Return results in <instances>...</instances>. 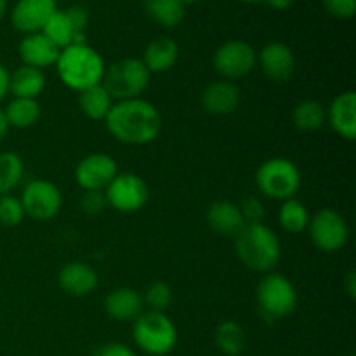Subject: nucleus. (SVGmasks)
<instances>
[{
  "mask_svg": "<svg viewBox=\"0 0 356 356\" xmlns=\"http://www.w3.org/2000/svg\"><path fill=\"white\" fill-rule=\"evenodd\" d=\"M24 214L37 221H49L61 211L63 197L59 188L47 179H35L24 186L21 195Z\"/></svg>",
  "mask_w": 356,
  "mask_h": 356,
  "instance_id": "9b49d317",
  "label": "nucleus"
},
{
  "mask_svg": "<svg viewBox=\"0 0 356 356\" xmlns=\"http://www.w3.org/2000/svg\"><path fill=\"white\" fill-rule=\"evenodd\" d=\"M23 160L17 153H0V197L9 195L23 179Z\"/></svg>",
  "mask_w": 356,
  "mask_h": 356,
  "instance_id": "c756f323",
  "label": "nucleus"
},
{
  "mask_svg": "<svg viewBox=\"0 0 356 356\" xmlns=\"http://www.w3.org/2000/svg\"><path fill=\"white\" fill-rule=\"evenodd\" d=\"M152 73L141 59L125 58L113 63L104 72L103 87L110 92L111 99L125 101L139 97L149 83Z\"/></svg>",
  "mask_w": 356,
  "mask_h": 356,
  "instance_id": "423d86ee",
  "label": "nucleus"
},
{
  "mask_svg": "<svg viewBox=\"0 0 356 356\" xmlns=\"http://www.w3.org/2000/svg\"><path fill=\"white\" fill-rule=\"evenodd\" d=\"M104 122L110 134L124 145H148L162 131L160 111L141 97L115 103Z\"/></svg>",
  "mask_w": 356,
  "mask_h": 356,
  "instance_id": "f257e3e1",
  "label": "nucleus"
},
{
  "mask_svg": "<svg viewBox=\"0 0 356 356\" xmlns=\"http://www.w3.org/2000/svg\"><path fill=\"white\" fill-rule=\"evenodd\" d=\"M179 58V45L169 37H159L149 42L145 49L141 61L149 73L169 72Z\"/></svg>",
  "mask_w": 356,
  "mask_h": 356,
  "instance_id": "4be33fe9",
  "label": "nucleus"
},
{
  "mask_svg": "<svg viewBox=\"0 0 356 356\" xmlns=\"http://www.w3.org/2000/svg\"><path fill=\"white\" fill-rule=\"evenodd\" d=\"M309 218L312 216L302 202L296 200V198H287L282 202L280 211H278V221L287 233L298 235V233L305 232L308 228Z\"/></svg>",
  "mask_w": 356,
  "mask_h": 356,
  "instance_id": "cd10ccee",
  "label": "nucleus"
},
{
  "mask_svg": "<svg viewBox=\"0 0 356 356\" xmlns=\"http://www.w3.org/2000/svg\"><path fill=\"white\" fill-rule=\"evenodd\" d=\"M212 63L216 72L225 79H242L254 70L257 54L245 40H229L214 52Z\"/></svg>",
  "mask_w": 356,
  "mask_h": 356,
  "instance_id": "f8f14e48",
  "label": "nucleus"
},
{
  "mask_svg": "<svg viewBox=\"0 0 356 356\" xmlns=\"http://www.w3.org/2000/svg\"><path fill=\"white\" fill-rule=\"evenodd\" d=\"M256 184L264 197L284 202L294 198L301 188V172L292 160L277 156L261 163L256 172Z\"/></svg>",
  "mask_w": 356,
  "mask_h": 356,
  "instance_id": "39448f33",
  "label": "nucleus"
},
{
  "mask_svg": "<svg viewBox=\"0 0 356 356\" xmlns=\"http://www.w3.org/2000/svg\"><path fill=\"white\" fill-rule=\"evenodd\" d=\"M146 13L160 26L174 28L184 19L186 6L179 0H146Z\"/></svg>",
  "mask_w": 356,
  "mask_h": 356,
  "instance_id": "a878e982",
  "label": "nucleus"
},
{
  "mask_svg": "<svg viewBox=\"0 0 356 356\" xmlns=\"http://www.w3.org/2000/svg\"><path fill=\"white\" fill-rule=\"evenodd\" d=\"M238 207L240 212H242V218L243 221H245V225H259V222L264 221L266 211H264L263 202L257 197L243 198V202Z\"/></svg>",
  "mask_w": 356,
  "mask_h": 356,
  "instance_id": "473e14b6",
  "label": "nucleus"
},
{
  "mask_svg": "<svg viewBox=\"0 0 356 356\" xmlns=\"http://www.w3.org/2000/svg\"><path fill=\"white\" fill-rule=\"evenodd\" d=\"M323 7L339 19H350L356 13V0H323Z\"/></svg>",
  "mask_w": 356,
  "mask_h": 356,
  "instance_id": "f704fd0d",
  "label": "nucleus"
},
{
  "mask_svg": "<svg viewBox=\"0 0 356 356\" xmlns=\"http://www.w3.org/2000/svg\"><path fill=\"white\" fill-rule=\"evenodd\" d=\"M94 356H136V353L124 343H108L101 346Z\"/></svg>",
  "mask_w": 356,
  "mask_h": 356,
  "instance_id": "c9c22d12",
  "label": "nucleus"
},
{
  "mask_svg": "<svg viewBox=\"0 0 356 356\" xmlns=\"http://www.w3.org/2000/svg\"><path fill=\"white\" fill-rule=\"evenodd\" d=\"M9 127L28 129L37 124L40 118V104L37 99H23V97H14L7 108L3 110Z\"/></svg>",
  "mask_w": 356,
  "mask_h": 356,
  "instance_id": "393cba45",
  "label": "nucleus"
},
{
  "mask_svg": "<svg viewBox=\"0 0 356 356\" xmlns=\"http://www.w3.org/2000/svg\"><path fill=\"white\" fill-rule=\"evenodd\" d=\"M266 3L277 10H285L292 6V0H266Z\"/></svg>",
  "mask_w": 356,
  "mask_h": 356,
  "instance_id": "4c0bfd02",
  "label": "nucleus"
},
{
  "mask_svg": "<svg viewBox=\"0 0 356 356\" xmlns=\"http://www.w3.org/2000/svg\"><path fill=\"white\" fill-rule=\"evenodd\" d=\"M207 222L218 235L236 236L240 229L245 226L240 207L233 202L219 200L209 207Z\"/></svg>",
  "mask_w": 356,
  "mask_h": 356,
  "instance_id": "412c9836",
  "label": "nucleus"
},
{
  "mask_svg": "<svg viewBox=\"0 0 356 356\" xmlns=\"http://www.w3.org/2000/svg\"><path fill=\"white\" fill-rule=\"evenodd\" d=\"M7 13V0H0V19L6 16Z\"/></svg>",
  "mask_w": 356,
  "mask_h": 356,
  "instance_id": "a19ab883",
  "label": "nucleus"
},
{
  "mask_svg": "<svg viewBox=\"0 0 356 356\" xmlns=\"http://www.w3.org/2000/svg\"><path fill=\"white\" fill-rule=\"evenodd\" d=\"M263 73L277 83H285L292 79L296 70V58L291 47L284 42H270L259 54Z\"/></svg>",
  "mask_w": 356,
  "mask_h": 356,
  "instance_id": "2eb2a0df",
  "label": "nucleus"
},
{
  "mask_svg": "<svg viewBox=\"0 0 356 356\" xmlns=\"http://www.w3.org/2000/svg\"><path fill=\"white\" fill-rule=\"evenodd\" d=\"M17 52H19V58L23 61V65L42 70L58 63L61 49L51 38L45 37L42 31H38V33L26 35L19 42Z\"/></svg>",
  "mask_w": 356,
  "mask_h": 356,
  "instance_id": "f3484780",
  "label": "nucleus"
},
{
  "mask_svg": "<svg viewBox=\"0 0 356 356\" xmlns=\"http://www.w3.org/2000/svg\"><path fill=\"white\" fill-rule=\"evenodd\" d=\"M132 337L136 346L146 355L163 356L176 348L177 329L162 312H145L134 320Z\"/></svg>",
  "mask_w": 356,
  "mask_h": 356,
  "instance_id": "20e7f679",
  "label": "nucleus"
},
{
  "mask_svg": "<svg viewBox=\"0 0 356 356\" xmlns=\"http://www.w3.org/2000/svg\"><path fill=\"white\" fill-rule=\"evenodd\" d=\"M7 131H9V124H7V118H6V113H3V110H0V141L6 138Z\"/></svg>",
  "mask_w": 356,
  "mask_h": 356,
  "instance_id": "ea45409f",
  "label": "nucleus"
},
{
  "mask_svg": "<svg viewBox=\"0 0 356 356\" xmlns=\"http://www.w3.org/2000/svg\"><path fill=\"white\" fill-rule=\"evenodd\" d=\"M259 313L270 322L291 315L298 306V292L289 278L280 273H270L257 285Z\"/></svg>",
  "mask_w": 356,
  "mask_h": 356,
  "instance_id": "0eeeda50",
  "label": "nucleus"
},
{
  "mask_svg": "<svg viewBox=\"0 0 356 356\" xmlns=\"http://www.w3.org/2000/svg\"><path fill=\"white\" fill-rule=\"evenodd\" d=\"M58 284L65 294L83 298V296H89L90 292L96 291L99 277L90 264L73 261V263L61 268L58 275Z\"/></svg>",
  "mask_w": 356,
  "mask_h": 356,
  "instance_id": "dca6fc26",
  "label": "nucleus"
},
{
  "mask_svg": "<svg viewBox=\"0 0 356 356\" xmlns=\"http://www.w3.org/2000/svg\"><path fill=\"white\" fill-rule=\"evenodd\" d=\"M235 249L240 263L252 271L273 270L282 256L277 233L264 222L243 226L235 236Z\"/></svg>",
  "mask_w": 356,
  "mask_h": 356,
  "instance_id": "7ed1b4c3",
  "label": "nucleus"
},
{
  "mask_svg": "<svg viewBox=\"0 0 356 356\" xmlns=\"http://www.w3.org/2000/svg\"><path fill=\"white\" fill-rule=\"evenodd\" d=\"M106 205L108 202L104 191H83L82 198H80V207L87 214H99Z\"/></svg>",
  "mask_w": 356,
  "mask_h": 356,
  "instance_id": "72a5a7b5",
  "label": "nucleus"
},
{
  "mask_svg": "<svg viewBox=\"0 0 356 356\" xmlns=\"http://www.w3.org/2000/svg\"><path fill=\"white\" fill-rule=\"evenodd\" d=\"M117 174V162L110 155L92 153L79 162L75 179L83 191H104Z\"/></svg>",
  "mask_w": 356,
  "mask_h": 356,
  "instance_id": "ddd939ff",
  "label": "nucleus"
},
{
  "mask_svg": "<svg viewBox=\"0 0 356 356\" xmlns=\"http://www.w3.org/2000/svg\"><path fill=\"white\" fill-rule=\"evenodd\" d=\"M242 2H247V3H259V2H266V0H242Z\"/></svg>",
  "mask_w": 356,
  "mask_h": 356,
  "instance_id": "79ce46f5",
  "label": "nucleus"
},
{
  "mask_svg": "<svg viewBox=\"0 0 356 356\" xmlns=\"http://www.w3.org/2000/svg\"><path fill=\"white\" fill-rule=\"evenodd\" d=\"M346 289H348V292H350L351 299H355V296H356V275H355V271H350V275L346 277Z\"/></svg>",
  "mask_w": 356,
  "mask_h": 356,
  "instance_id": "58836bf2",
  "label": "nucleus"
},
{
  "mask_svg": "<svg viewBox=\"0 0 356 356\" xmlns=\"http://www.w3.org/2000/svg\"><path fill=\"white\" fill-rule=\"evenodd\" d=\"M292 120L299 131L313 132L323 127L327 120V110L320 101L305 99L292 111Z\"/></svg>",
  "mask_w": 356,
  "mask_h": 356,
  "instance_id": "bb28decb",
  "label": "nucleus"
},
{
  "mask_svg": "<svg viewBox=\"0 0 356 356\" xmlns=\"http://www.w3.org/2000/svg\"><path fill=\"white\" fill-rule=\"evenodd\" d=\"M329 124L336 134L353 141L356 138V94L353 90L339 94L329 108Z\"/></svg>",
  "mask_w": 356,
  "mask_h": 356,
  "instance_id": "a211bd4d",
  "label": "nucleus"
},
{
  "mask_svg": "<svg viewBox=\"0 0 356 356\" xmlns=\"http://www.w3.org/2000/svg\"><path fill=\"white\" fill-rule=\"evenodd\" d=\"M79 106L86 117L92 120H104L113 103H111L110 92L104 89L103 83H99V86L89 87L79 92Z\"/></svg>",
  "mask_w": 356,
  "mask_h": 356,
  "instance_id": "b1692460",
  "label": "nucleus"
},
{
  "mask_svg": "<svg viewBox=\"0 0 356 356\" xmlns=\"http://www.w3.org/2000/svg\"><path fill=\"white\" fill-rule=\"evenodd\" d=\"M181 3H184V6H188V3H195V2H198V0H179Z\"/></svg>",
  "mask_w": 356,
  "mask_h": 356,
  "instance_id": "37998d69",
  "label": "nucleus"
},
{
  "mask_svg": "<svg viewBox=\"0 0 356 356\" xmlns=\"http://www.w3.org/2000/svg\"><path fill=\"white\" fill-rule=\"evenodd\" d=\"M240 103V90L229 80H219L205 87L202 94V104L211 115H229L236 110Z\"/></svg>",
  "mask_w": 356,
  "mask_h": 356,
  "instance_id": "6ab92c4d",
  "label": "nucleus"
},
{
  "mask_svg": "<svg viewBox=\"0 0 356 356\" xmlns=\"http://www.w3.org/2000/svg\"><path fill=\"white\" fill-rule=\"evenodd\" d=\"M56 10V0H17L10 13V21L21 33H38Z\"/></svg>",
  "mask_w": 356,
  "mask_h": 356,
  "instance_id": "4468645a",
  "label": "nucleus"
},
{
  "mask_svg": "<svg viewBox=\"0 0 356 356\" xmlns=\"http://www.w3.org/2000/svg\"><path fill=\"white\" fill-rule=\"evenodd\" d=\"M145 2H146V0H145Z\"/></svg>",
  "mask_w": 356,
  "mask_h": 356,
  "instance_id": "c03bdc74",
  "label": "nucleus"
},
{
  "mask_svg": "<svg viewBox=\"0 0 356 356\" xmlns=\"http://www.w3.org/2000/svg\"><path fill=\"white\" fill-rule=\"evenodd\" d=\"M172 299H174L172 289H170L165 282H153V284H149L148 287H146L143 302H146L152 312L163 313L170 306Z\"/></svg>",
  "mask_w": 356,
  "mask_h": 356,
  "instance_id": "7c9ffc66",
  "label": "nucleus"
},
{
  "mask_svg": "<svg viewBox=\"0 0 356 356\" xmlns=\"http://www.w3.org/2000/svg\"><path fill=\"white\" fill-rule=\"evenodd\" d=\"M309 238L322 252H337L346 245L350 228L343 216L332 209H322L308 222Z\"/></svg>",
  "mask_w": 356,
  "mask_h": 356,
  "instance_id": "6e6552de",
  "label": "nucleus"
},
{
  "mask_svg": "<svg viewBox=\"0 0 356 356\" xmlns=\"http://www.w3.org/2000/svg\"><path fill=\"white\" fill-rule=\"evenodd\" d=\"M56 70L61 82L76 92L103 83L106 72L99 52L87 44H72L61 49Z\"/></svg>",
  "mask_w": 356,
  "mask_h": 356,
  "instance_id": "f03ea898",
  "label": "nucleus"
},
{
  "mask_svg": "<svg viewBox=\"0 0 356 356\" xmlns=\"http://www.w3.org/2000/svg\"><path fill=\"white\" fill-rule=\"evenodd\" d=\"M216 344L225 355L238 356L245 348V332L242 325L233 320L222 322L216 329Z\"/></svg>",
  "mask_w": 356,
  "mask_h": 356,
  "instance_id": "c85d7f7f",
  "label": "nucleus"
},
{
  "mask_svg": "<svg viewBox=\"0 0 356 356\" xmlns=\"http://www.w3.org/2000/svg\"><path fill=\"white\" fill-rule=\"evenodd\" d=\"M45 87V75L42 70L33 66L21 65L19 68L10 73L9 79V92L14 97H23V99H37Z\"/></svg>",
  "mask_w": 356,
  "mask_h": 356,
  "instance_id": "5701e85b",
  "label": "nucleus"
},
{
  "mask_svg": "<svg viewBox=\"0 0 356 356\" xmlns=\"http://www.w3.org/2000/svg\"><path fill=\"white\" fill-rule=\"evenodd\" d=\"M9 79H10V73L7 72L6 66L0 63V101L9 94Z\"/></svg>",
  "mask_w": 356,
  "mask_h": 356,
  "instance_id": "e433bc0d",
  "label": "nucleus"
},
{
  "mask_svg": "<svg viewBox=\"0 0 356 356\" xmlns=\"http://www.w3.org/2000/svg\"><path fill=\"white\" fill-rule=\"evenodd\" d=\"M89 23L86 9L73 6L66 10H56L44 26L42 33L51 38L59 49L72 44H86V26Z\"/></svg>",
  "mask_w": 356,
  "mask_h": 356,
  "instance_id": "1a4fd4ad",
  "label": "nucleus"
},
{
  "mask_svg": "<svg viewBox=\"0 0 356 356\" xmlns=\"http://www.w3.org/2000/svg\"><path fill=\"white\" fill-rule=\"evenodd\" d=\"M143 298L131 287H118L104 299V309L117 322H134L143 313Z\"/></svg>",
  "mask_w": 356,
  "mask_h": 356,
  "instance_id": "aec40b11",
  "label": "nucleus"
},
{
  "mask_svg": "<svg viewBox=\"0 0 356 356\" xmlns=\"http://www.w3.org/2000/svg\"><path fill=\"white\" fill-rule=\"evenodd\" d=\"M24 209L19 198L13 197V195H2L0 197V225L13 226L21 225L24 218Z\"/></svg>",
  "mask_w": 356,
  "mask_h": 356,
  "instance_id": "2f4dec72",
  "label": "nucleus"
},
{
  "mask_svg": "<svg viewBox=\"0 0 356 356\" xmlns=\"http://www.w3.org/2000/svg\"><path fill=\"white\" fill-rule=\"evenodd\" d=\"M104 197L110 207L120 212H136L148 202V184L138 174H117L104 190Z\"/></svg>",
  "mask_w": 356,
  "mask_h": 356,
  "instance_id": "9d476101",
  "label": "nucleus"
}]
</instances>
